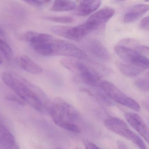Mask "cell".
Instances as JSON below:
<instances>
[{
    "label": "cell",
    "instance_id": "cell-1",
    "mask_svg": "<svg viewBox=\"0 0 149 149\" xmlns=\"http://www.w3.org/2000/svg\"><path fill=\"white\" fill-rule=\"evenodd\" d=\"M3 83L25 103L42 113H49L50 103L46 93L39 88L24 79L21 80L11 73L4 72L1 75Z\"/></svg>",
    "mask_w": 149,
    "mask_h": 149
},
{
    "label": "cell",
    "instance_id": "cell-2",
    "mask_svg": "<svg viewBox=\"0 0 149 149\" xmlns=\"http://www.w3.org/2000/svg\"><path fill=\"white\" fill-rule=\"evenodd\" d=\"M49 113L60 127L74 133L81 132L80 128L76 124L79 118V112L65 100L59 97L54 99L51 103Z\"/></svg>",
    "mask_w": 149,
    "mask_h": 149
},
{
    "label": "cell",
    "instance_id": "cell-3",
    "mask_svg": "<svg viewBox=\"0 0 149 149\" xmlns=\"http://www.w3.org/2000/svg\"><path fill=\"white\" fill-rule=\"evenodd\" d=\"M62 66L74 73L75 81L92 87H100L102 82L100 74L93 68L86 64L71 58H63L60 61Z\"/></svg>",
    "mask_w": 149,
    "mask_h": 149
},
{
    "label": "cell",
    "instance_id": "cell-4",
    "mask_svg": "<svg viewBox=\"0 0 149 149\" xmlns=\"http://www.w3.org/2000/svg\"><path fill=\"white\" fill-rule=\"evenodd\" d=\"M104 124L109 130L129 140L140 149H147L141 138L131 130L127 124L121 119L116 117H109L105 119Z\"/></svg>",
    "mask_w": 149,
    "mask_h": 149
},
{
    "label": "cell",
    "instance_id": "cell-5",
    "mask_svg": "<svg viewBox=\"0 0 149 149\" xmlns=\"http://www.w3.org/2000/svg\"><path fill=\"white\" fill-rule=\"evenodd\" d=\"M50 55L64 56L80 59H87L86 53L76 45L67 41L55 39L50 45Z\"/></svg>",
    "mask_w": 149,
    "mask_h": 149
},
{
    "label": "cell",
    "instance_id": "cell-6",
    "mask_svg": "<svg viewBox=\"0 0 149 149\" xmlns=\"http://www.w3.org/2000/svg\"><path fill=\"white\" fill-rule=\"evenodd\" d=\"M100 87L113 101L137 112L141 111V107L137 102L126 95L111 82L102 81Z\"/></svg>",
    "mask_w": 149,
    "mask_h": 149
},
{
    "label": "cell",
    "instance_id": "cell-7",
    "mask_svg": "<svg viewBox=\"0 0 149 149\" xmlns=\"http://www.w3.org/2000/svg\"><path fill=\"white\" fill-rule=\"evenodd\" d=\"M114 50L117 56L124 62L143 70L149 69V59L135 50L117 44Z\"/></svg>",
    "mask_w": 149,
    "mask_h": 149
},
{
    "label": "cell",
    "instance_id": "cell-8",
    "mask_svg": "<svg viewBox=\"0 0 149 149\" xmlns=\"http://www.w3.org/2000/svg\"><path fill=\"white\" fill-rule=\"evenodd\" d=\"M85 47L88 53L94 57L103 62L110 61V53L100 40L95 39L88 40L86 43Z\"/></svg>",
    "mask_w": 149,
    "mask_h": 149
},
{
    "label": "cell",
    "instance_id": "cell-9",
    "mask_svg": "<svg viewBox=\"0 0 149 149\" xmlns=\"http://www.w3.org/2000/svg\"><path fill=\"white\" fill-rule=\"evenodd\" d=\"M124 116L129 124L139 133L149 145V128L141 117L132 112L126 113Z\"/></svg>",
    "mask_w": 149,
    "mask_h": 149
},
{
    "label": "cell",
    "instance_id": "cell-10",
    "mask_svg": "<svg viewBox=\"0 0 149 149\" xmlns=\"http://www.w3.org/2000/svg\"><path fill=\"white\" fill-rule=\"evenodd\" d=\"M115 13V10L113 8L105 7L92 15L86 22L99 28L110 20L113 16Z\"/></svg>",
    "mask_w": 149,
    "mask_h": 149
},
{
    "label": "cell",
    "instance_id": "cell-11",
    "mask_svg": "<svg viewBox=\"0 0 149 149\" xmlns=\"http://www.w3.org/2000/svg\"><path fill=\"white\" fill-rule=\"evenodd\" d=\"M149 10V4H136L127 11L124 15L123 21L126 23L133 22L138 20Z\"/></svg>",
    "mask_w": 149,
    "mask_h": 149
},
{
    "label": "cell",
    "instance_id": "cell-12",
    "mask_svg": "<svg viewBox=\"0 0 149 149\" xmlns=\"http://www.w3.org/2000/svg\"><path fill=\"white\" fill-rule=\"evenodd\" d=\"M17 63L24 70L32 74H40L43 72L42 67L28 56L22 55L17 58Z\"/></svg>",
    "mask_w": 149,
    "mask_h": 149
},
{
    "label": "cell",
    "instance_id": "cell-13",
    "mask_svg": "<svg viewBox=\"0 0 149 149\" xmlns=\"http://www.w3.org/2000/svg\"><path fill=\"white\" fill-rule=\"evenodd\" d=\"M102 0H83L76 9L75 13L79 16H86L99 8Z\"/></svg>",
    "mask_w": 149,
    "mask_h": 149
},
{
    "label": "cell",
    "instance_id": "cell-14",
    "mask_svg": "<svg viewBox=\"0 0 149 149\" xmlns=\"http://www.w3.org/2000/svg\"><path fill=\"white\" fill-rule=\"evenodd\" d=\"M0 143L4 149H19L14 136L1 122Z\"/></svg>",
    "mask_w": 149,
    "mask_h": 149
},
{
    "label": "cell",
    "instance_id": "cell-15",
    "mask_svg": "<svg viewBox=\"0 0 149 149\" xmlns=\"http://www.w3.org/2000/svg\"><path fill=\"white\" fill-rule=\"evenodd\" d=\"M116 65L119 70L125 76L129 77H135L143 71L144 70L125 62H118Z\"/></svg>",
    "mask_w": 149,
    "mask_h": 149
},
{
    "label": "cell",
    "instance_id": "cell-16",
    "mask_svg": "<svg viewBox=\"0 0 149 149\" xmlns=\"http://www.w3.org/2000/svg\"><path fill=\"white\" fill-rule=\"evenodd\" d=\"M51 30L54 34L70 40H75L74 27L55 26L52 27Z\"/></svg>",
    "mask_w": 149,
    "mask_h": 149
},
{
    "label": "cell",
    "instance_id": "cell-17",
    "mask_svg": "<svg viewBox=\"0 0 149 149\" xmlns=\"http://www.w3.org/2000/svg\"><path fill=\"white\" fill-rule=\"evenodd\" d=\"M75 7V3L71 0H55L51 10L56 12L70 11Z\"/></svg>",
    "mask_w": 149,
    "mask_h": 149
},
{
    "label": "cell",
    "instance_id": "cell-18",
    "mask_svg": "<svg viewBox=\"0 0 149 149\" xmlns=\"http://www.w3.org/2000/svg\"><path fill=\"white\" fill-rule=\"evenodd\" d=\"M0 55L8 60H10L13 57L12 49L8 44L0 38Z\"/></svg>",
    "mask_w": 149,
    "mask_h": 149
},
{
    "label": "cell",
    "instance_id": "cell-19",
    "mask_svg": "<svg viewBox=\"0 0 149 149\" xmlns=\"http://www.w3.org/2000/svg\"><path fill=\"white\" fill-rule=\"evenodd\" d=\"M100 89L97 90L96 93V97L97 100L101 103L104 104L106 106H113L114 105V102L107 95V94L100 87Z\"/></svg>",
    "mask_w": 149,
    "mask_h": 149
},
{
    "label": "cell",
    "instance_id": "cell-20",
    "mask_svg": "<svg viewBox=\"0 0 149 149\" xmlns=\"http://www.w3.org/2000/svg\"><path fill=\"white\" fill-rule=\"evenodd\" d=\"M117 44L135 50L140 45L139 42L133 38H123L120 40Z\"/></svg>",
    "mask_w": 149,
    "mask_h": 149
},
{
    "label": "cell",
    "instance_id": "cell-21",
    "mask_svg": "<svg viewBox=\"0 0 149 149\" xmlns=\"http://www.w3.org/2000/svg\"><path fill=\"white\" fill-rule=\"evenodd\" d=\"M135 86L143 92H149V80L145 79H138L134 81Z\"/></svg>",
    "mask_w": 149,
    "mask_h": 149
},
{
    "label": "cell",
    "instance_id": "cell-22",
    "mask_svg": "<svg viewBox=\"0 0 149 149\" xmlns=\"http://www.w3.org/2000/svg\"><path fill=\"white\" fill-rule=\"evenodd\" d=\"M48 20L59 23H71L73 22V19L70 17L56 16L52 17L47 18Z\"/></svg>",
    "mask_w": 149,
    "mask_h": 149
},
{
    "label": "cell",
    "instance_id": "cell-23",
    "mask_svg": "<svg viewBox=\"0 0 149 149\" xmlns=\"http://www.w3.org/2000/svg\"><path fill=\"white\" fill-rule=\"evenodd\" d=\"M5 99L9 101L17 103L20 105L24 106L25 105V102L18 95L9 94L5 95Z\"/></svg>",
    "mask_w": 149,
    "mask_h": 149
},
{
    "label": "cell",
    "instance_id": "cell-24",
    "mask_svg": "<svg viewBox=\"0 0 149 149\" xmlns=\"http://www.w3.org/2000/svg\"><path fill=\"white\" fill-rule=\"evenodd\" d=\"M136 51L143 56H149V47L148 46L139 45Z\"/></svg>",
    "mask_w": 149,
    "mask_h": 149
},
{
    "label": "cell",
    "instance_id": "cell-25",
    "mask_svg": "<svg viewBox=\"0 0 149 149\" xmlns=\"http://www.w3.org/2000/svg\"><path fill=\"white\" fill-rule=\"evenodd\" d=\"M140 27L142 29L149 30V16L144 17L141 21Z\"/></svg>",
    "mask_w": 149,
    "mask_h": 149
},
{
    "label": "cell",
    "instance_id": "cell-26",
    "mask_svg": "<svg viewBox=\"0 0 149 149\" xmlns=\"http://www.w3.org/2000/svg\"><path fill=\"white\" fill-rule=\"evenodd\" d=\"M83 143H84L86 149H100L94 143L88 141H84Z\"/></svg>",
    "mask_w": 149,
    "mask_h": 149
},
{
    "label": "cell",
    "instance_id": "cell-27",
    "mask_svg": "<svg viewBox=\"0 0 149 149\" xmlns=\"http://www.w3.org/2000/svg\"><path fill=\"white\" fill-rule=\"evenodd\" d=\"M116 144H117V149H129L127 146L121 141H117Z\"/></svg>",
    "mask_w": 149,
    "mask_h": 149
},
{
    "label": "cell",
    "instance_id": "cell-28",
    "mask_svg": "<svg viewBox=\"0 0 149 149\" xmlns=\"http://www.w3.org/2000/svg\"><path fill=\"white\" fill-rule=\"evenodd\" d=\"M38 5H42L44 3H49L51 0H36Z\"/></svg>",
    "mask_w": 149,
    "mask_h": 149
},
{
    "label": "cell",
    "instance_id": "cell-29",
    "mask_svg": "<svg viewBox=\"0 0 149 149\" xmlns=\"http://www.w3.org/2000/svg\"><path fill=\"white\" fill-rule=\"evenodd\" d=\"M26 3L32 5H38L36 0H21Z\"/></svg>",
    "mask_w": 149,
    "mask_h": 149
},
{
    "label": "cell",
    "instance_id": "cell-30",
    "mask_svg": "<svg viewBox=\"0 0 149 149\" xmlns=\"http://www.w3.org/2000/svg\"><path fill=\"white\" fill-rule=\"evenodd\" d=\"M4 32L3 29L2 28L1 26L0 25V37H2L4 36Z\"/></svg>",
    "mask_w": 149,
    "mask_h": 149
},
{
    "label": "cell",
    "instance_id": "cell-31",
    "mask_svg": "<svg viewBox=\"0 0 149 149\" xmlns=\"http://www.w3.org/2000/svg\"><path fill=\"white\" fill-rule=\"evenodd\" d=\"M3 63V58L2 57V56L0 55V64L2 63Z\"/></svg>",
    "mask_w": 149,
    "mask_h": 149
},
{
    "label": "cell",
    "instance_id": "cell-32",
    "mask_svg": "<svg viewBox=\"0 0 149 149\" xmlns=\"http://www.w3.org/2000/svg\"><path fill=\"white\" fill-rule=\"evenodd\" d=\"M116 2H121L123 1H126V0H115Z\"/></svg>",
    "mask_w": 149,
    "mask_h": 149
},
{
    "label": "cell",
    "instance_id": "cell-33",
    "mask_svg": "<svg viewBox=\"0 0 149 149\" xmlns=\"http://www.w3.org/2000/svg\"><path fill=\"white\" fill-rule=\"evenodd\" d=\"M0 149H4L3 148V147L2 145L0 143Z\"/></svg>",
    "mask_w": 149,
    "mask_h": 149
},
{
    "label": "cell",
    "instance_id": "cell-34",
    "mask_svg": "<svg viewBox=\"0 0 149 149\" xmlns=\"http://www.w3.org/2000/svg\"><path fill=\"white\" fill-rule=\"evenodd\" d=\"M145 1L148 2H149V0H145Z\"/></svg>",
    "mask_w": 149,
    "mask_h": 149
},
{
    "label": "cell",
    "instance_id": "cell-35",
    "mask_svg": "<svg viewBox=\"0 0 149 149\" xmlns=\"http://www.w3.org/2000/svg\"><path fill=\"white\" fill-rule=\"evenodd\" d=\"M56 149H63L61 148H56Z\"/></svg>",
    "mask_w": 149,
    "mask_h": 149
},
{
    "label": "cell",
    "instance_id": "cell-36",
    "mask_svg": "<svg viewBox=\"0 0 149 149\" xmlns=\"http://www.w3.org/2000/svg\"><path fill=\"white\" fill-rule=\"evenodd\" d=\"M148 74V76L149 77V72H148V74Z\"/></svg>",
    "mask_w": 149,
    "mask_h": 149
},
{
    "label": "cell",
    "instance_id": "cell-37",
    "mask_svg": "<svg viewBox=\"0 0 149 149\" xmlns=\"http://www.w3.org/2000/svg\"></svg>",
    "mask_w": 149,
    "mask_h": 149
},
{
    "label": "cell",
    "instance_id": "cell-38",
    "mask_svg": "<svg viewBox=\"0 0 149 149\" xmlns=\"http://www.w3.org/2000/svg\"></svg>",
    "mask_w": 149,
    "mask_h": 149
}]
</instances>
